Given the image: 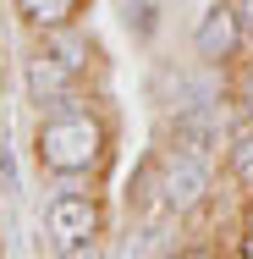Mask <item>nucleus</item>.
<instances>
[{"mask_svg":"<svg viewBox=\"0 0 253 259\" xmlns=\"http://www.w3.org/2000/svg\"><path fill=\"white\" fill-rule=\"evenodd\" d=\"M248 33H242V17H237V6H209L198 17V28H193V50H198V61H231L237 55V45H242Z\"/></svg>","mask_w":253,"mask_h":259,"instance_id":"f03ea898","label":"nucleus"},{"mask_svg":"<svg viewBox=\"0 0 253 259\" xmlns=\"http://www.w3.org/2000/svg\"><path fill=\"white\" fill-rule=\"evenodd\" d=\"M61 259H105V254H99V243L88 237V243H77V248H66V254H61Z\"/></svg>","mask_w":253,"mask_h":259,"instance_id":"f8f14e48","label":"nucleus"},{"mask_svg":"<svg viewBox=\"0 0 253 259\" xmlns=\"http://www.w3.org/2000/svg\"><path fill=\"white\" fill-rule=\"evenodd\" d=\"M121 22L132 39H154L160 33V6L154 0H121Z\"/></svg>","mask_w":253,"mask_h":259,"instance_id":"9d476101","label":"nucleus"},{"mask_svg":"<svg viewBox=\"0 0 253 259\" xmlns=\"http://www.w3.org/2000/svg\"><path fill=\"white\" fill-rule=\"evenodd\" d=\"M171 144H176L182 155H193V160L220 155V144H226V127H220L215 105H209V110H176V116H171Z\"/></svg>","mask_w":253,"mask_h":259,"instance_id":"20e7f679","label":"nucleus"},{"mask_svg":"<svg viewBox=\"0 0 253 259\" xmlns=\"http://www.w3.org/2000/svg\"><path fill=\"white\" fill-rule=\"evenodd\" d=\"M154 89L165 94V105H176V110H209V105H215V83H209V77H193V72H160Z\"/></svg>","mask_w":253,"mask_h":259,"instance_id":"0eeeda50","label":"nucleus"},{"mask_svg":"<svg viewBox=\"0 0 253 259\" xmlns=\"http://www.w3.org/2000/svg\"><path fill=\"white\" fill-rule=\"evenodd\" d=\"M176 259H215V254H204V248H187V254H176Z\"/></svg>","mask_w":253,"mask_h":259,"instance_id":"2eb2a0df","label":"nucleus"},{"mask_svg":"<svg viewBox=\"0 0 253 259\" xmlns=\"http://www.w3.org/2000/svg\"><path fill=\"white\" fill-rule=\"evenodd\" d=\"M44 55H55L66 72H77V77H83V66H88L94 45H88V33H77V28L66 22V28H50V33H44Z\"/></svg>","mask_w":253,"mask_h":259,"instance_id":"6e6552de","label":"nucleus"},{"mask_svg":"<svg viewBox=\"0 0 253 259\" xmlns=\"http://www.w3.org/2000/svg\"><path fill=\"white\" fill-rule=\"evenodd\" d=\"M28 94L39 110L50 105V116H66V110H77V72H66L55 55H39V61H28Z\"/></svg>","mask_w":253,"mask_h":259,"instance_id":"7ed1b4c3","label":"nucleus"},{"mask_svg":"<svg viewBox=\"0 0 253 259\" xmlns=\"http://www.w3.org/2000/svg\"><path fill=\"white\" fill-rule=\"evenodd\" d=\"M237 17H242V33L253 39V0H237Z\"/></svg>","mask_w":253,"mask_h":259,"instance_id":"ddd939ff","label":"nucleus"},{"mask_svg":"<svg viewBox=\"0 0 253 259\" xmlns=\"http://www.w3.org/2000/svg\"><path fill=\"white\" fill-rule=\"evenodd\" d=\"M160 193L171 209H193L209 193V160H193V155H171L165 160V177H160Z\"/></svg>","mask_w":253,"mask_h":259,"instance_id":"423d86ee","label":"nucleus"},{"mask_svg":"<svg viewBox=\"0 0 253 259\" xmlns=\"http://www.w3.org/2000/svg\"><path fill=\"white\" fill-rule=\"evenodd\" d=\"M44 226H50V237L61 243V248H77V243H88V237H94L99 209L88 204V199H77V193H61V199L44 209Z\"/></svg>","mask_w":253,"mask_h":259,"instance_id":"39448f33","label":"nucleus"},{"mask_svg":"<svg viewBox=\"0 0 253 259\" xmlns=\"http://www.w3.org/2000/svg\"><path fill=\"white\" fill-rule=\"evenodd\" d=\"M242 110H248V121H253V72L242 77Z\"/></svg>","mask_w":253,"mask_h":259,"instance_id":"4468645a","label":"nucleus"},{"mask_svg":"<svg viewBox=\"0 0 253 259\" xmlns=\"http://www.w3.org/2000/svg\"><path fill=\"white\" fill-rule=\"evenodd\" d=\"M99 149H105V133L94 116L83 110H66V116H50L39 127V160L61 171V177H77V171H94L99 165Z\"/></svg>","mask_w":253,"mask_h":259,"instance_id":"f257e3e1","label":"nucleus"},{"mask_svg":"<svg viewBox=\"0 0 253 259\" xmlns=\"http://www.w3.org/2000/svg\"><path fill=\"white\" fill-rule=\"evenodd\" d=\"M242 259H253V232H248V237H242Z\"/></svg>","mask_w":253,"mask_h":259,"instance_id":"dca6fc26","label":"nucleus"},{"mask_svg":"<svg viewBox=\"0 0 253 259\" xmlns=\"http://www.w3.org/2000/svg\"><path fill=\"white\" fill-rule=\"evenodd\" d=\"M17 11H22V22L50 33V28H66L77 17V0H17Z\"/></svg>","mask_w":253,"mask_h":259,"instance_id":"1a4fd4ad","label":"nucleus"},{"mask_svg":"<svg viewBox=\"0 0 253 259\" xmlns=\"http://www.w3.org/2000/svg\"><path fill=\"white\" fill-rule=\"evenodd\" d=\"M231 171L253 188V133H248V138H237V149H231Z\"/></svg>","mask_w":253,"mask_h":259,"instance_id":"9b49d317","label":"nucleus"}]
</instances>
